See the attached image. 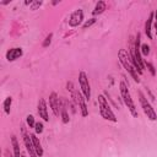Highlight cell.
I'll use <instances>...</instances> for the list:
<instances>
[{
  "label": "cell",
  "mask_w": 157,
  "mask_h": 157,
  "mask_svg": "<svg viewBox=\"0 0 157 157\" xmlns=\"http://www.w3.org/2000/svg\"><path fill=\"white\" fill-rule=\"evenodd\" d=\"M118 58H119V61L121 63V65L124 66V69L128 71V74L131 75V77L134 78V81L139 82V81H140L139 76H140V75H139L136 67L132 65V63H131V60H130V54H128L124 49H120V52H119V54H118Z\"/></svg>",
  "instance_id": "cell-1"
},
{
  "label": "cell",
  "mask_w": 157,
  "mask_h": 157,
  "mask_svg": "<svg viewBox=\"0 0 157 157\" xmlns=\"http://www.w3.org/2000/svg\"><path fill=\"white\" fill-rule=\"evenodd\" d=\"M66 87L71 92V96H72L75 103L77 104V107H78V109L81 112V115L82 117H87L88 115V109H87V104H86V98L82 94V92H78L77 90H75L74 86H72V82H67Z\"/></svg>",
  "instance_id": "cell-2"
},
{
  "label": "cell",
  "mask_w": 157,
  "mask_h": 157,
  "mask_svg": "<svg viewBox=\"0 0 157 157\" xmlns=\"http://www.w3.org/2000/svg\"><path fill=\"white\" fill-rule=\"evenodd\" d=\"M119 90H120L121 98H123L125 105L128 107V109L130 110L131 115L135 117V118H137L139 113H137V109H136V107H135V104H134V101H132V98H131V94H130V92H129V90H128V85H126L125 82H120Z\"/></svg>",
  "instance_id": "cell-3"
},
{
  "label": "cell",
  "mask_w": 157,
  "mask_h": 157,
  "mask_svg": "<svg viewBox=\"0 0 157 157\" xmlns=\"http://www.w3.org/2000/svg\"><path fill=\"white\" fill-rule=\"evenodd\" d=\"M98 105H99V112L101 115L105 119V120H110L113 123L117 121V118L113 113V110L110 109V105L108 104V101L104 98V96H98Z\"/></svg>",
  "instance_id": "cell-4"
},
{
  "label": "cell",
  "mask_w": 157,
  "mask_h": 157,
  "mask_svg": "<svg viewBox=\"0 0 157 157\" xmlns=\"http://www.w3.org/2000/svg\"><path fill=\"white\" fill-rule=\"evenodd\" d=\"M139 97H140V104H141L145 114L147 115V118L151 119V120H156L157 119V114H156L155 109L152 108V105L150 104V102L147 101V98L144 96V93L141 91L139 92Z\"/></svg>",
  "instance_id": "cell-5"
},
{
  "label": "cell",
  "mask_w": 157,
  "mask_h": 157,
  "mask_svg": "<svg viewBox=\"0 0 157 157\" xmlns=\"http://www.w3.org/2000/svg\"><path fill=\"white\" fill-rule=\"evenodd\" d=\"M78 83H80V88L82 94L85 96L86 99L91 98V87H90V82H88V77L86 75V72L81 71L78 74Z\"/></svg>",
  "instance_id": "cell-6"
},
{
  "label": "cell",
  "mask_w": 157,
  "mask_h": 157,
  "mask_svg": "<svg viewBox=\"0 0 157 157\" xmlns=\"http://www.w3.org/2000/svg\"><path fill=\"white\" fill-rule=\"evenodd\" d=\"M49 105H50L54 115L59 117L60 115V101H59L58 94L55 92H52L50 96H49Z\"/></svg>",
  "instance_id": "cell-7"
},
{
  "label": "cell",
  "mask_w": 157,
  "mask_h": 157,
  "mask_svg": "<svg viewBox=\"0 0 157 157\" xmlns=\"http://www.w3.org/2000/svg\"><path fill=\"white\" fill-rule=\"evenodd\" d=\"M82 21H83V11L78 9V10H76V11H74V12L71 13L70 20H69V25L72 26V27H76V26H78Z\"/></svg>",
  "instance_id": "cell-8"
},
{
  "label": "cell",
  "mask_w": 157,
  "mask_h": 157,
  "mask_svg": "<svg viewBox=\"0 0 157 157\" xmlns=\"http://www.w3.org/2000/svg\"><path fill=\"white\" fill-rule=\"evenodd\" d=\"M23 142H25V146H26V150H27L29 157H38V155H37V152H36V150H34V146H33L31 135L23 134Z\"/></svg>",
  "instance_id": "cell-9"
},
{
  "label": "cell",
  "mask_w": 157,
  "mask_h": 157,
  "mask_svg": "<svg viewBox=\"0 0 157 157\" xmlns=\"http://www.w3.org/2000/svg\"><path fill=\"white\" fill-rule=\"evenodd\" d=\"M37 110H38L39 117H40V118H42L44 121H48V120H49V117H48V110H47V103H45V99H44V98H40V99L38 101Z\"/></svg>",
  "instance_id": "cell-10"
},
{
  "label": "cell",
  "mask_w": 157,
  "mask_h": 157,
  "mask_svg": "<svg viewBox=\"0 0 157 157\" xmlns=\"http://www.w3.org/2000/svg\"><path fill=\"white\" fill-rule=\"evenodd\" d=\"M22 54H23V52L21 48H11L6 52V59L9 61H13V60L18 59L20 56H22Z\"/></svg>",
  "instance_id": "cell-11"
},
{
  "label": "cell",
  "mask_w": 157,
  "mask_h": 157,
  "mask_svg": "<svg viewBox=\"0 0 157 157\" xmlns=\"http://www.w3.org/2000/svg\"><path fill=\"white\" fill-rule=\"evenodd\" d=\"M31 139H32V142H33V146H34V150H36L38 157H42V156H43V147H42L39 140H38V137H37L34 134H32V135H31Z\"/></svg>",
  "instance_id": "cell-12"
},
{
  "label": "cell",
  "mask_w": 157,
  "mask_h": 157,
  "mask_svg": "<svg viewBox=\"0 0 157 157\" xmlns=\"http://www.w3.org/2000/svg\"><path fill=\"white\" fill-rule=\"evenodd\" d=\"M155 17V12H151L146 23H145V32H146V36L148 37V39H152V34H151V26H152V20Z\"/></svg>",
  "instance_id": "cell-13"
},
{
  "label": "cell",
  "mask_w": 157,
  "mask_h": 157,
  "mask_svg": "<svg viewBox=\"0 0 157 157\" xmlns=\"http://www.w3.org/2000/svg\"><path fill=\"white\" fill-rule=\"evenodd\" d=\"M11 144H12V148H13V157H22V153L20 151V145H18L15 135L11 136Z\"/></svg>",
  "instance_id": "cell-14"
},
{
  "label": "cell",
  "mask_w": 157,
  "mask_h": 157,
  "mask_svg": "<svg viewBox=\"0 0 157 157\" xmlns=\"http://www.w3.org/2000/svg\"><path fill=\"white\" fill-rule=\"evenodd\" d=\"M104 10H105V2L104 1H98L96 4V6H94V10L92 11V13L94 16H97V15H101Z\"/></svg>",
  "instance_id": "cell-15"
},
{
  "label": "cell",
  "mask_w": 157,
  "mask_h": 157,
  "mask_svg": "<svg viewBox=\"0 0 157 157\" xmlns=\"http://www.w3.org/2000/svg\"><path fill=\"white\" fill-rule=\"evenodd\" d=\"M60 114H61V118H63V123H64V124H67L69 120H70V118H69V115H67L66 107H65L63 103L60 104Z\"/></svg>",
  "instance_id": "cell-16"
},
{
  "label": "cell",
  "mask_w": 157,
  "mask_h": 157,
  "mask_svg": "<svg viewBox=\"0 0 157 157\" xmlns=\"http://www.w3.org/2000/svg\"><path fill=\"white\" fill-rule=\"evenodd\" d=\"M11 103H12V98L11 97H7L5 101H4V110L6 114L10 113V108H11Z\"/></svg>",
  "instance_id": "cell-17"
},
{
  "label": "cell",
  "mask_w": 157,
  "mask_h": 157,
  "mask_svg": "<svg viewBox=\"0 0 157 157\" xmlns=\"http://www.w3.org/2000/svg\"><path fill=\"white\" fill-rule=\"evenodd\" d=\"M26 121H27V125L29 126V128H34V125H36V121H34V117L33 115H27V118H26Z\"/></svg>",
  "instance_id": "cell-18"
},
{
  "label": "cell",
  "mask_w": 157,
  "mask_h": 157,
  "mask_svg": "<svg viewBox=\"0 0 157 157\" xmlns=\"http://www.w3.org/2000/svg\"><path fill=\"white\" fill-rule=\"evenodd\" d=\"M52 38H53V33H49L47 37H45V39H44V42H43V48H47V47H49V44L52 43Z\"/></svg>",
  "instance_id": "cell-19"
},
{
  "label": "cell",
  "mask_w": 157,
  "mask_h": 157,
  "mask_svg": "<svg viewBox=\"0 0 157 157\" xmlns=\"http://www.w3.org/2000/svg\"><path fill=\"white\" fill-rule=\"evenodd\" d=\"M43 123H40V121H37L36 123V125H34V130H36V134H40V132H43Z\"/></svg>",
  "instance_id": "cell-20"
},
{
  "label": "cell",
  "mask_w": 157,
  "mask_h": 157,
  "mask_svg": "<svg viewBox=\"0 0 157 157\" xmlns=\"http://www.w3.org/2000/svg\"><path fill=\"white\" fill-rule=\"evenodd\" d=\"M140 52L144 54V55H148L150 54V47L147 44H142L141 48H140Z\"/></svg>",
  "instance_id": "cell-21"
},
{
  "label": "cell",
  "mask_w": 157,
  "mask_h": 157,
  "mask_svg": "<svg viewBox=\"0 0 157 157\" xmlns=\"http://www.w3.org/2000/svg\"><path fill=\"white\" fill-rule=\"evenodd\" d=\"M145 65L147 66V69H148V71L151 72V75H152V76H155V75H156V71H155L153 65H152L151 63H147V61H145Z\"/></svg>",
  "instance_id": "cell-22"
},
{
  "label": "cell",
  "mask_w": 157,
  "mask_h": 157,
  "mask_svg": "<svg viewBox=\"0 0 157 157\" xmlns=\"http://www.w3.org/2000/svg\"><path fill=\"white\" fill-rule=\"evenodd\" d=\"M96 22V18H91L90 21H87V22H85V25H83V28L86 29V28H88V27H91L93 23Z\"/></svg>",
  "instance_id": "cell-23"
},
{
  "label": "cell",
  "mask_w": 157,
  "mask_h": 157,
  "mask_svg": "<svg viewBox=\"0 0 157 157\" xmlns=\"http://www.w3.org/2000/svg\"><path fill=\"white\" fill-rule=\"evenodd\" d=\"M40 5H42V1H33L31 4V9L32 10H37V7H39Z\"/></svg>",
  "instance_id": "cell-24"
},
{
  "label": "cell",
  "mask_w": 157,
  "mask_h": 157,
  "mask_svg": "<svg viewBox=\"0 0 157 157\" xmlns=\"http://www.w3.org/2000/svg\"><path fill=\"white\" fill-rule=\"evenodd\" d=\"M155 31H156V34H157V21L155 22Z\"/></svg>",
  "instance_id": "cell-25"
},
{
  "label": "cell",
  "mask_w": 157,
  "mask_h": 157,
  "mask_svg": "<svg viewBox=\"0 0 157 157\" xmlns=\"http://www.w3.org/2000/svg\"><path fill=\"white\" fill-rule=\"evenodd\" d=\"M155 18H156V21H157V9H156V11H155Z\"/></svg>",
  "instance_id": "cell-26"
},
{
  "label": "cell",
  "mask_w": 157,
  "mask_h": 157,
  "mask_svg": "<svg viewBox=\"0 0 157 157\" xmlns=\"http://www.w3.org/2000/svg\"><path fill=\"white\" fill-rule=\"evenodd\" d=\"M6 157H12V156H11V155H9V153H7V155H6Z\"/></svg>",
  "instance_id": "cell-27"
},
{
  "label": "cell",
  "mask_w": 157,
  "mask_h": 157,
  "mask_svg": "<svg viewBox=\"0 0 157 157\" xmlns=\"http://www.w3.org/2000/svg\"><path fill=\"white\" fill-rule=\"evenodd\" d=\"M22 157H26V156H25V155H22Z\"/></svg>",
  "instance_id": "cell-28"
}]
</instances>
